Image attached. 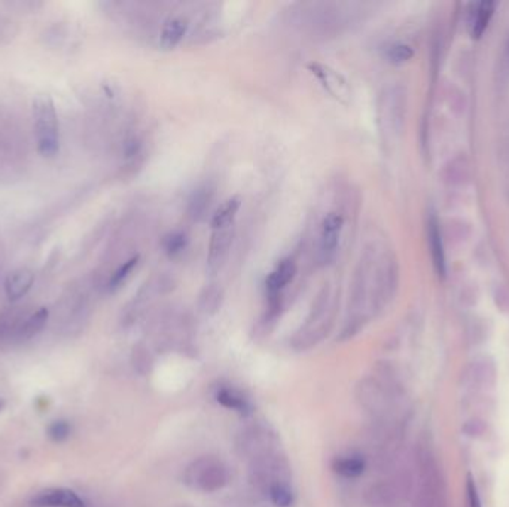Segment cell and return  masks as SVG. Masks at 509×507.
<instances>
[{"label":"cell","instance_id":"6da1fadb","mask_svg":"<svg viewBox=\"0 0 509 507\" xmlns=\"http://www.w3.org/2000/svg\"><path fill=\"white\" fill-rule=\"evenodd\" d=\"M229 469L216 457H202L185 469L183 482L199 493H216L229 484Z\"/></svg>","mask_w":509,"mask_h":507},{"label":"cell","instance_id":"603a6c76","mask_svg":"<svg viewBox=\"0 0 509 507\" xmlns=\"http://www.w3.org/2000/svg\"><path fill=\"white\" fill-rule=\"evenodd\" d=\"M70 424L67 421H54L48 428V436L54 442H63L70 436Z\"/></svg>","mask_w":509,"mask_h":507},{"label":"cell","instance_id":"2e32d148","mask_svg":"<svg viewBox=\"0 0 509 507\" xmlns=\"http://www.w3.org/2000/svg\"><path fill=\"white\" fill-rule=\"evenodd\" d=\"M332 467L338 474L344 476V478H358V476L365 472L366 463L359 455H346L335 458Z\"/></svg>","mask_w":509,"mask_h":507},{"label":"cell","instance_id":"52a82bcc","mask_svg":"<svg viewBox=\"0 0 509 507\" xmlns=\"http://www.w3.org/2000/svg\"><path fill=\"white\" fill-rule=\"evenodd\" d=\"M33 507H85V501L67 488H50L38 493L32 500Z\"/></svg>","mask_w":509,"mask_h":507},{"label":"cell","instance_id":"ffe728a7","mask_svg":"<svg viewBox=\"0 0 509 507\" xmlns=\"http://www.w3.org/2000/svg\"><path fill=\"white\" fill-rule=\"evenodd\" d=\"M221 301H222V294L218 287H206L203 290L202 296H199V306L202 310L207 314H213L214 311H218V308L221 306Z\"/></svg>","mask_w":509,"mask_h":507},{"label":"cell","instance_id":"4fadbf2b","mask_svg":"<svg viewBox=\"0 0 509 507\" xmlns=\"http://www.w3.org/2000/svg\"><path fill=\"white\" fill-rule=\"evenodd\" d=\"M212 199H213V189L209 186V184H203V186L197 188L188 201L190 218L195 222L203 221L210 208Z\"/></svg>","mask_w":509,"mask_h":507},{"label":"cell","instance_id":"ac0fdd59","mask_svg":"<svg viewBox=\"0 0 509 507\" xmlns=\"http://www.w3.org/2000/svg\"><path fill=\"white\" fill-rule=\"evenodd\" d=\"M138 264V256H133L130 259H127L126 262H122L109 277V280L104 283V289L109 291V294H114L116 291L122 284L127 282V279L130 277V274L134 271V268Z\"/></svg>","mask_w":509,"mask_h":507},{"label":"cell","instance_id":"e0dca14e","mask_svg":"<svg viewBox=\"0 0 509 507\" xmlns=\"http://www.w3.org/2000/svg\"><path fill=\"white\" fill-rule=\"evenodd\" d=\"M241 201L239 196H233L226 199V201L213 213L212 216V228H221L226 225H234V219L240 210Z\"/></svg>","mask_w":509,"mask_h":507},{"label":"cell","instance_id":"44dd1931","mask_svg":"<svg viewBox=\"0 0 509 507\" xmlns=\"http://www.w3.org/2000/svg\"><path fill=\"white\" fill-rule=\"evenodd\" d=\"M412 55H414V51L407 43H393L389 46L388 51H385V57H388L390 63H395V65L405 63V61L412 58Z\"/></svg>","mask_w":509,"mask_h":507},{"label":"cell","instance_id":"7c38bea8","mask_svg":"<svg viewBox=\"0 0 509 507\" xmlns=\"http://www.w3.org/2000/svg\"><path fill=\"white\" fill-rule=\"evenodd\" d=\"M48 318H50L48 308H39L36 313L27 316L20 325L17 333H15L13 341L26 342L32 340V338L38 336L46 326V323H48Z\"/></svg>","mask_w":509,"mask_h":507},{"label":"cell","instance_id":"277c9868","mask_svg":"<svg viewBox=\"0 0 509 507\" xmlns=\"http://www.w3.org/2000/svg\"><path fill=\"white\" fill-rule=\"evenodd\" d=\"M237 447L241 455L253 461L271 451H275V438L268 428L256 425L248 428L244 433L240 435Z\"/></svg>","mask_w":509,"mask_h":507},{"label":"cell","instance_id":"4316f807","mask_svg":"<svg viewBox=\"0 0 509 507\" xmlns=\"http://www.w3.org/2000/svg\"><path fill=\"white\" fill-rule=\"evenodd\" d=\"M0 408H2V402H0Z\"/></svg>","mask_w":509,"mask_h":507},{"label":"cell","instance_id":"484cf974","mask_svg":"<svg viewBox=\"0 0 509 507\" xmlns=\"http://www.w3.org/2000/svg\"><path fill=\"white\" fill-rule=\"evenodd\" d=\"M11 8H20L23 11H28V9H35L36 8H40L42 4H38V2H11L8 4Z\"/></svg>","mask_w":509,"mask_h":507},{"label":"cell","instance_id":"5b68a950","mask_svg":"<svg viewBox=\"0 0 509 507\" xmlns=\"http://www.w3.org/2000/svg\"><path fill=\"white\" fill-rule=\"evenodd\" d=\"M234 225H226L221 228H212V237L209 244L207 268L210 272H218L229 255L231 245L234 241Z\"/></svg>","mask_w":509,"mask_h":507},{"label":"cell","instance_id":"5bb4252c","mask_svg":"<svg viewBox=\"0 0 509 507\" xmlns=\"http://www.w3.org/2000/svg\"><path fill=\"white\" fill-rule=\"evenodd\" d=\"M216 401H218L222 406L233 409L236 412L240 413H251L252 405L249 402V399L246 397L241 391L231 389V387H222L216 393Z\"/></svg>","mask_w":509,"mask_h":507},{"label":"cell","instance_id":"ba28073f","mask_svg":"<svg viewBox=\"0 0 509 507\" xmlns=\"http://www.w3.org/2000/svg\"><path fill=\"white\" fill-rule=\"evenodd\" d=\"M310 70L331 96L338 100H347L350 97V88L341 74L329 69L328 66H322L317 63L310 65Z\"/></svg>","mask_w":509,"mask_h":507},{"label":"cell","instance_id":"7a4b0ae2","mask_svg":"<svg viewBox=\"0 0 509 507\" xmlns=\"http://www.w3.org/2000/svg\"><path fill=\"white\" fill-rule=\"evenodd\" d=\"M33 119L38 152L43 157H54L60 149L58 116L50 96H39L33 101Z\"/></svg>","mask_w":509,"mask_h":507},{"label":"cell","instance_id":"30bf717a","mask_svg":"<svg viewBox=\"0 0 509 507\" xmlns=\"http://www.w3.org/2000/svg\"><path fill=\"white\" fill-rule=\"evenodd\" d=\"M35 283V272L28 268H20L8 275L5 282V294L9 301H18L27 295Z\"/></svg>","mask_w":509,"mask_h":507},{"label":"cell","instance_id":"9c48e42d","mask_svg":"<svg viewBox=\"0 0 509 507\" xmlns=\"http://www.w3.org/2000/svg\"><path fill=\"white\" fill-rule=\"evenodd\" d=\"M427 241H429V249L432 255V262H434V268L441 279H444L447 272L445 252H444L439 222L434 213H432L427 219Z\"/></svg>","mask_w":509,"mask_h":507},{"label":"cell","instance_id":"7402d4cb","mask_svg":"<svg viewBox=\"0 0 509 507\" xmlns=\"http://www.w3.org/2000/svg\"><path fill=\"white\" fill-rule=\"evenodd\" d=\"M185 245H187V237L180 233L170 234L164 240V250L170 256H175V255L180 253L185 249Z\"/></svg>","mask_w":509,"mask_h":507},{"label":"cell","instance_id":"3957f363","mask_svg":"<svg viewBox=\"0 0 509 507\" xmlns=\"http://www.w3.org/2000/svg\"><path fill=\"white\" fill-rule=\"evenodd\" d=\"M344 228V218L336 211L328 213L322 221L320 235L317 244V260L319 264L327 267L332 264L338 255L339 237Z\"/></svg>","mask_w":509,"mask_h":507},{"label":"cell","instance_id":"cb8c5ba5","mask_svg":"<svg viewBox=\"0 0 509 507\" xmlns=\"http://www.w3.org/2000/svg\"><path fill=\"white\" fill-rule=\"evenodd\" d=\"M148 364H150V359L145 348L134 350V366H143V371H148Z\"/></svg>","mask_w":509,"mask_h":507},{"label":"cell","instance_id":"9a60e30c","mask_svg":"<svg viewBox=\"0 0 509 507\" xmlns=\"http://www.w3.org/2000/svg\"><path fill=\"white\" fill-rule=\"evenodd\" d=\"M495 9H496V4L495 2H481L476 5V9H475V13H474V20L471 23V33H472V38L475 39H480L486 28L488 27V23L490 20L493 18V13H495Z\"/></svg>","mask_w":509,"mask_h":507},{"label":"cell","instance_id":"8fae6325","mask_svg":"<svg viewBox=\"0 0 509 507\" xmlns=\"http://www.w3.org/2000/svg\"><path fill=\"white\" fill-rule=\"evenodd\" d=\"M188 32V21L183 20L180 17H173L168 18L164 24L160 32V39H158V45L160 48L163 50H173L176 46L182 42L183 36L187 35Z\"/></svg>","mask_w":509,"mask_h":507},{"label":"cell","instance_id":"d4e9b609","mask_svg":"<svg viewBox=\"0 0 509 507\" xmlns=\"http://www.w3.org/2000/svg\"><path fill=\"white\" fill-rule=\"evenodd\" d=\"M468 503H469V507H481L480 496H478L476 486L471 479L468 481Z\"/></svg>","mask_w":509,"mask_h":507},{"label":"cell","instance_id":"8992f818","mask_svg":"<svg viewBox=\"0 0 509 507\" xmlns=\"http://www.w3.org/2000/svg\"><path fill=\"white\" fill-rule=\"evenodd\" d=\"M297 274V265L290 257L282 259L279 264L274 267V269L268 274L266 280V289L270 298V306L271 310H277V305H279V296L282 291L290 284V282L295 279Z\"/></svg>","mask_w":509,"mask_h":507},{"label":"cell","instance_id":"d6986e66","mask_svg":"<svg viewBox=\"0 0 509 507\" xmlns=\"http://www.w3.org/2000/svg\"><path fill=\"white\" fill-rule=\"evenodd\" d=\"M268 497L277 507H289L294 503V493H292L289 482H277L270 486Z\"/></svg>","mask_w":509,"mask_h":507}]
</instances>
